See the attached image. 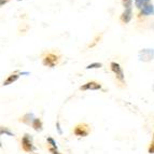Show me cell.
Returning a JSON list of instances; mask_svg holds the SVG:
<instances>
[{"instance_id": "9", "label": "cell", "mask_w": 154, "mask_h": 154, "mask_svg": "<svg viewBox=\"0 0 154 154\" xmlns=\"http://www.w3.org/2000/svg\"><path fill=\"white\" fill-rule=\"evenodd\" d=\"M154 14V7L151 3L146 4L141 10H140V15H144V16H149V15Z\"/></svg>"}, {"instance_id": "15", "label": "cell", "mask_w": 154, "mask_h": 154, "mask_svg": "<svg viewBox=\"0 0 154 154\" xmlns=\"http://www.w3.org/2000/svg\"><path fill=\"white\" fill-rule=\"evenodd\" d=\"M47 141H49V142H50V144H52V146H53V147L55 148V149H57V146H56V142H55V141H54V140L52 139V138H50V137H49V138H47Z\"/></svg>"}, {"instance_id": "3", "label": "cell", "mask_w": 154, "mask_h": 154, "mask_svg": "<svg viewBox=\"0 0 154 154\" xmlns=\"http://www.w3.org/2000/svg\"><path fill=\"white\" fill-rule=\"evenodd\" d=\"M138 57L140 61H144V63L151 61L154 58V50L153 49H144V50L139 51Z\"/></svg>"}, {"instance_id": "4", "label": "cell", "mask_w": 154, "mask_h": 154, "mask_svg": "<svg viewBox=\"0 0 154 154\" xmlns=\"http://www.w3.org/2000/svg\"><path fill=\"white\" fill-rule=\"evenodd\" d=\"M22 148L24 149V151L26 152H31L35 148H33V144H32V137L29 136L26 134L25 136L23 137L22 139Z\"/></svg>"}, {"instance_id": "12", "label": "cell", "mask_w": 154, "mask_h": 154, "mask_svg": "<svg viewBox=\"0 0 154 154\" xmlns=\"http://www.w3.org/2000/svg\"><path fill=\"white\" fill-rule=\"evenodd\" d=\"M148 3H150V0H135V4H136L137 9L139 10H141Z\"/></svg>"}, {"instance_id": "13", "label": "cell", "mask_w": 154, "mask_h": 154, "mask_svg": "<svg viewBox=\"0 0 154 154\" xmlns=\"http://www.w3.org/2000/svg\"><path fill=\"white\" fill-rule=\"evenodd\" d=\"M133 1L134 0H122L124 9H133Z\"/></svg>"}, {"instance_id": "18", "label": "cell", "mask_w": 154, "mask_h": 154, "mask_svg": "<svg viewBox=\"0 0 154 154\" xmlns=\"http://www.w3.org/2000/svg\"><path fill=\"white\" fill-rule=\"evenodd\" d=\"M51 150V152H53V154H59L57 152V150H55V149H50Z\"/></svg>"}, {"instance_id": "8", "label": "cell", "mask_w": 154, "mask_h": 154, "mask_svg": "<svg viewBox=\"0 0 154 154\" xmlns=\"http://www.w3.org/2000/svg\"><path fill=\"white\" fill-rule=\"evenodd\" d=\"M20 75H22V72H14L8 77L7 79L3 81V86L10 85V84H13L15 81H17L18 78H20Z\"/></svg>"}, {"instance_id": "17", "label": "cell", "mask_w": 154, "mask_h": 154, "mask_svg": "<svg viewBox=\"0 0 154 154\" xmlns=\"http://www.w3.org/2000/svg\"><path fill=\"white\" fill-rule=\"evenodd\" d=\"M1 133L3 134V133H6V134H8V135H9V136H14V135H13V134L12 133H10V132H9V130H8V129H2V130H1Z\"/></svg>"}, {"instance_id": "7", "label": "cell", "mask_w": 154, "mask_h": 154, "mask_svg": "<svg viewBox=\"0 0 154 154\" xmlns=\"http://www.w3.org/2000/svg\"><path fill=\"white\" fill-rule=\"evenodd\" d=\"M132 17H133V9H124V12L121 15V21L127 24L130 22Z\"/></svg>"}, {"instance_id": "19", "label": "cell", "mask_w": 154, "mask_h": 154, "mask_svg": "<svg viewBox=\"0 0 154 154\" xmlns=\"http://www.w3.org/2000/svg\"><path fill=\"white\" fill-rule=\"evenodd\" d=\"M153 91H154V85H153Z\"/></svg>"}, {"instance_id": "10", "label": "cell", "mask_w": 154, "mask_h": 154, "mask_svg": "<svg viewBox=\"0 0 154 154\" xmlns=\"http://www.w3.org/2000/svg\"><path fill=\"white\" fill-rule=\"evenodd\" d=\"M35 118H36L33 116L32 113H27V114H25L21 118V122L25 123V124H28V125H32V122L35 121Z\"/></svg>"}, {"instance_id": "14", "label": "cell", "mask_w": 154, "mask_h": 154, "mask_svg": "<svg viewBox=\"0 0 154 154\" xmlns=\"http://www.w3.org/2000/svg\"><path fill=\"white\" fill-rule=\"evenodd\" d=\"M101 67H102L101 63H93V64L87 65L86 69H97V68H101Z\"/></svg>"}, {"instance_id": "2", "label": "cell", "mask_w": 154, "mask_h": 154, "mask_svg": "<svg viewBox=\"0 0 154 154\" xmlns=\"http://www.w3.org/2000/svg\"><path fill=\"white\" fill-rule=\"evenodd\" d=\"M58 61H59V57H58L56 54L54 53H49L47 55L44 56L42 61V64L47 67H50V68H53L56 65L58 64Z\"/></svg>"}, {"instance_id": "1", "label": "cell", "mask_w": 154, "mask_h": 154, "mask_svg": "<svg viewBox=\"0 0 154 154\" xmlns=\"http://www.w3.org/2000/svg\"><path fill=\"white\" fill-rule=\"evenodd\" d=\"M110 68H111V71L113 72L116 77V79L120 81L121 83L125 82V75H124V71H123L122 67L120 66V64L115 63V61H112L110 64Z\"/></svg>"}, {"instance_id": "6", "label": "cell", "mask_w": 154, "mask_h": 154, "mask_svg": "<svg viewBox=\"0 0 154 154\" xmlns=\"http://www.w3.org/2000/svg\"><path fill=\"white\" fill-rule=\"evenodd\" d=\"M81 91H98L101 90V84H99L98 82H95V81H90V82L83 84L81 87H80Z\"/></svg>"}, {"instance_id": "20", "label": "cell", "mask_w": 154, "mask_h": 154, "mask_svg": "<svg viewBox=\"0 0 154 154\" xmlns=\"http://www.w3.org/2000/svg\"><path fill=\"white\" fill-rule=\"evenodd\" d=\"M17 1H21V0H17Z\"/></svg>"}, {"instance_id": "11", "label": "cell", "mask_w": 154, "mask_h": 154, "mask_svg": "<svg viewBox=\"0 0 154 154\" xmlns=\"http://www.w3.org/2000/svg\"><path fill=\"white\" fill-rule=\"evenodd\" d=\"M32 127L37 132H41L42 130V122H41V120L40 118H35V121L32 122Z\"/></svg>"}, {"instance_id": "16", "label": "cell", "mask_w": 154, "mask_h": 154, "mask_svg": "<svg viewBox=\"0 0 154 154\" xmlns=\"http://www.w3.org/2000/svg\"><path fill=\"white\" fill-rule=\"evenodd\" d=\"M149 152H150V153H154V138H153V140H152V142H151V147H150V149H149Z\"/></svg>"}, {"instance_id": "5", "label": "cell", "mask_w": 154, "mask_h": 154, "mask_svg": "<svg viewBox=\"0 0 154 154\" xmlns=\"http://www.w3.org/2000/svg\"><path fill=\"white\" fill-rule=\"evenodd\" d=\"M73 133L77 136L85 137L90 134V127H88V125H86V124H79V125L75 126Z\"/></svg>"}]
</instances>
